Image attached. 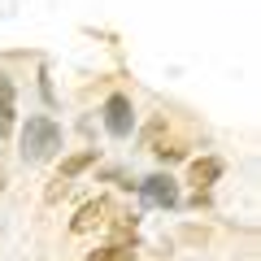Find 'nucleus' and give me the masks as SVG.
Instances as JSON below:
<instances>
[{"label": "nucleus", "mask_w": 261, "mask_h": 261, "mask_svg": "<svg viewBox=\"0 0 261 261\" xmlns=\"http://www.w3.org/2000/svg\"><path fill=\"white\" fill-rule=\"evenodd\" d=\"M61 152V126L48 113H35L22 126V157L27 161H53Z\"/></svg>", "instance_id": "f257e3e1"}, {"label": "nucleus", "mask_w": 261, "mask_h": 261, "mask_svg": "<svg viewBox=\"0 0 261 261\" xmlns=\"http://www.w3.org/2000/svg\"><path fill=\"white\" fill-rule=\"evenodd\" d=\"M130 126H135V109H130V96H109L105 100V130L113 140H126Z\"/></svg>", "instance_id": "f03ea898"}, {"label": "nucleus", "mask_w": 261, "mask_h": 261, "mask_svg": "<svg viewBox=\"0 0 261 261\" xmlns=\"http://www.w3.org/2000/svg\"><path fill=\"white\" fill-rule=\"evenodd\" d=\"M109 214H113V205L105 200V196H100V200H87V205L74 214L70 231H74V235H87V231H96V226H105V222H109Z\"/></svg>", "instance_id": "7ed1b4c3"}, {"label": "nucleus", "mask_w": 261, "mask_h": 261, "mask_svg": "<svg viewBox=\"0 0 261 261\" xmlns=\"http://www.w3.org/2000/svg\"><path fill=\"white\" fill-rule=\"evenodd\" d=\"M218 178H222V161L218 157H196L192 166H187V183H192L196 192H209Z\"/></svg>", "instance_id": "20e7f679"}, {"label": "nucleus", "mask_w": 261, "mask_h": 261, "mask_svg": "<svg viewBox=\"0 0 261 261\" xmlns=\"http://www.w3.org/2000/svg\"><path fill=\"white\" fill-rule=\"evenodd\" d=\"M140 192H144V200H148V205H178V187H174V178H170V174L144 178Z\"/></svg>", "instance_id": "39448f33"}, {"label": "nucleus", "mask_w": 261, "mask_h": 261, "mask_svg": "<svg viewBox=\"0 0 261 261\" xmlns=\"http://www.w3.org/2000/svg\"><path fill=\"white\" fill-rule=\"evenodd\" d=\"M13 122H18V109H13V83L0 74V135H13Z\"/></svg>", "instance_id": "423d86ee"}, {"label": "nucleus", "mask_w": 261, "mask_h": 261, "mask_svg": "<svg viewBox=\"0 0 261 261\" xmlns=\"http://www.w3.org/2000/svg\"><path fill=\"white\" fill-rule=\"evenodd\" d=\"M87 166H96V148H87V152H70V157L61 161V170H57V178H61V183H70V178H79Z\"/></svg>", "instance_id": "0eeeda50"}, {"label": "nucleus", "mask_w": 261, "mask_h": 261, "mask_svg": "<svg viewBox=\"0 0 261 261\" xmlns=\"http://www.w3.org/2000/svg\"><path fill=\"white\" fill-rule=\"evenodd\" d=\"M109 244H122V248H130L135 244V218H118V222H109Z\"/></svg>", "instance_id": "6e6552de"}, {"label": "nucleus", "mask_w": 261, "mask_h": 261, "mask_svg": "<svg viewBox=\"0 0 261 261\" xmlns=\"http://www.w3.org/2000/svg\"><path fill=\"white\" fill-rule=\"evenodd\" d=\"M87 261H135V252L122 248V244H105V248L87 252Z\"/></svg>", "instance_id": "1a4fd4ad"}, {"label": "nucleus", "mask_w": 261, "mask_h": 261, "mask_svg": "<svg viewBox=\"0 0 261 261\" xmlns=\"http://www.w3.org/2000/svg\"><path fill=\"white\" fill-rule=\"evenodd\" d=\"M0 187H5V174H0Z\"/></svg>", "instance_id": "9d476101"}]
</instances>
